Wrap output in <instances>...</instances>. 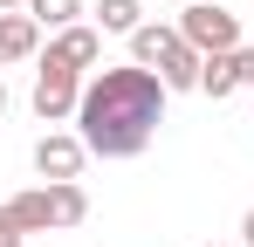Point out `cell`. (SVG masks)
I'll return each mask as SVG.
<instances>
[{
  "label": "cell",
  "instance_id": "cell-1",
  "mask_svg": "<svg viewBox=\"0 0 254 247\" xmlns=\"http://www.w3.org/2000/svg\"><path fill=\"white\" fill-rule=\"evenodd\" d=\"M165 124V82L151 69H96L76 103V137L96 158H137Z\"/></svg>",
  "mask_w": 254,
  "mask_h": 247
},
{
  "label": "cell",
  "instance_id": "cell-10",
  "mask_svg": "<svg viewBox=\"0 0 254 247\" xmlns=\"http://www.w3.org/2000/svg\"><path fill=\"white\" fill-rule=\"evenodd\" d=\"M96 28L103 35H137L144 28V7L137 0H96Z\"/></svg>",
  "mask_w": 254,
  "mask_h": 247
},
{
  "label": "cell",
  "instance_id": "cell-3",
  "mask_svg": "<svg viewBox=\"0 0 254 247\" xmlns=\"http://www.w3.org/2000/svg\"><path fill=\"white\" fill-rule=\"evenodd\" d=\"M76 103H83V69L42 55V69H35V117H42V124H69Z\"/></svg>",
  "mask_w": 254,
  "mask_h": 247
},
{
  "label": "cell",
  "instance_id": "cell-4",
  "mask_svg": "<svg viewBox=\"0 0 254 247\" xmlns=\"http://www.w3.org/2000/svg\"><path fill=\"white\" fill-rule=\"evenodd\" d=\"M83 158H89V144L76 137V130H48L42 144H35V172H42L48 185H62V179H76V172H83Z\"/></svg>",
  "mask_w": 254,
  "mask_h": 247
},
{
  "label": "cell",
  "instance_id": "cell-20",
  "mask_svg": "<svg viewBox=\"0 0 254 247\" xmlns=\"http://www.w3.org/2000/svg\"><path fill=\"white\" fill-rule=\"evenodd\" d=\"M234 247H248V241H234Z\"/></svg>",
  "mask_w": 254,
  "mask_h": 247
},
{
  "label": "cell",
  "instance_id": "cell-13",
  "mask_svg": "<svg viewBox=\"0 0 254 247\" xmlns=\"http://www.w3.org/2000/svg\"><path fill=\"white\" fill-rule=\"evenodd\" d=\"M28 14H35L42 28H76V14H83V0H28Z\"/></svg>",
  "mask_w": 254,
  "mask_h": 247
},
{
  "label": "cell",
  "instance_id": "cell-16",
  "mask_svg": "<svg viewBox=\"0 0 254 247\" xmlns=\"http://www.w3.org/2000/svg\"><path fill=\"white\" fill-rule=\"evenodd\" d=\"M241 241H248V247H254V206H248V220H241Z\"/></svg>",
  "mask_w": 254,
  "mask_h": 247
},
{
  "label": "cell",
  "instance_id": "cell-18",
  "mask_svg": "<svg viewBox=\"0 0 254 247\" xmlns=\"http://www.w3.org/2000/svg\"><path fill=\"white\" fill-rule=\"evenodd\" d=\"M0 117H7V82H0Z\"/></svg>",
  "mask_w": 254,
  "mask_h": 247
},
{
  "label": "cell",
  "instance_id": "cell-8",
  "mask_svg": "<svg viewBox=\"0 0 254 247\" xmlns=\"http://www.w3.org/2000/svg\"><path fill=\"white\" fill-rule=\"evenodd\" d=\"M7 213H14L21 234H48V227H55V199H48V185H42V192H14Z\"/></svg>",
  "mask_w": 254,
  "mask_h": 247
},
{
  "label": "cell",
  "instance_id": "cell-9",
  "mask_svg": "<svg viewBox=\"0 0 254 247\" xmlns=\"http://www.w3.org/2000/svg\"><path fill=\"white\" fill-rule=\"evenodd\" d=\"M35 35H42V21H35V14H0V62L35 55Z\"/></svg>",
  "mask_w": 254,
  "mask_h": 247
},
{
  "label": "cell",
  "instance_id": "cell-19",
  "mask_svg": "<svg viewBox=\"0 0 254 247\" xmlns=\"http://www.w3.org/2000/svg\"><path fill=\"white\" fill-rule=\"evenodd\" d=\"M179 7H192V0H179Z\"/></svg>",
  "mask_w": 254,
  "mask_h": 247
},
{
  "label": "cell",
  "instance_id": "cell-6",
  "mask_svg": "<svg viewBox=\"0 0 254 247\" xmlns=\"http://www.w3.org/2000/svg\"><path fill=\"white\" fill-rule=\"evenodd\" d=\"M179 41H186L179 28H165V21H144V28L130 35V62H137V69H158V62H165Z\"/></svg>",
  "mask_w": 254,
  "mask_h": 247
},
{
  "label": "cell",
  "instance_id": "cell-5",
  "mask_svg": "<svg viewBox=\"0 0 254 247\" xmlns=\"http://www.w3.org/2000/svg\"><path fill=\"white\" fill-rule=\"evenodd\" d=\"M48 55L55 62H69V69H96L103 62V28H55V41H48Z\"/></svg>",
  "mask_w": 254,
  "mask_h": 247
},
{
  "label": "cell",
  "instance_id": "cell-14",
  "mask_svg": "<svg viewBox=\"0 0 254 247\" xmlns=\"http://www.w3.org/2000/svg\"><path fill=\"white\" fill-rule=\"evenodd\" d=\"M234 82L254 89V48H234Z\"/></svg>",
  "mask_w": 254,
  "mask_h": 247
},
{
  "label": "cell",
  "instance_id": "cell-11",
  "mask_svg": "<svg viewBox=\"0 0 254 247\" xmlns=\"http://www.w3.org/2000/svg\"><path fill=\"white\" fill-rule=\"evenodd\" d=\"M48 199H55V227H83V220H89V192L76 185V179L48 185Z\"/></svg>",
  "mask_w": 254,
  "mask_h": 247
},
{
  "label": "cell",
  "instance_id": "cell-17",
  "mask_svg": "<svg viewBox=\"0 0 254 247\" xmlns=\"http://www.w3.org/2000/svg\"><path fill=\"white\" fill-rule=\"evenodd\" d=\"M0 14H28V0H0Z\"/></svg>",
  "mask_w": 254,
  "mask_h": 247
},
{
  "label": "cell",
  "instance_id": "cell-12",
  "mask_svg": "<svg viewBox=\"0 0 254 247\" xmlns=\"http://www.w3.org/2000/svg\"><path fill=\"white\" fill-rule=\"evenodd\" d=\"M199 89H206L213 103L241 89V82H234V48H227V55H206V69H199Z\"/></svg>",
  "mask_w": 254,
  "mask_h": 247
},
{
  "label": "cell",
  "instance_id": "cell-7",
  "mask_svg": "<svg viewBox=\"0 0 254 247\" xmlns=\"http://www.w3.org/2000/svg\"><path fill=\"white\" fill-rule=\"evenodd\" d=\"M199 69H206V55H199L192 41H179L165 62H158V82H165V89H199Z\"/></svg>",
  "mask_w": 254,
  "mask_h": 247
},
{
  "label": "cell",
  "instance_id": "cell-15",
  "mask_svg": "<svg viewBox=\"0 0 254 247\" xmlns=\"http://www.w3.org/2000/svg\"><path fill=\"white\" fill-rule=\"evenodd\" d=\"M21 241H28V234H21V227H14V213L0 206V247H21Z\"/></svg>",
  "mask_w": 254,
  "mask_h": 247
},
{
  "label": "cell",
  "instance_id": "cell-2",
  "mask_svg": "<svg viewBox=\"0 0 254 247\" xmlns=\"http://www.w3.org/2000/svg\"><path fill=\"white\" fill-rule=\"evenodd\" d=\"M172 28L192 41L199 55H227V48H241V14H227L220 0H192V7H186Z\"/></svg>",
  "mask_w": 254,
  "mask_h": 247
}]
</instances>
